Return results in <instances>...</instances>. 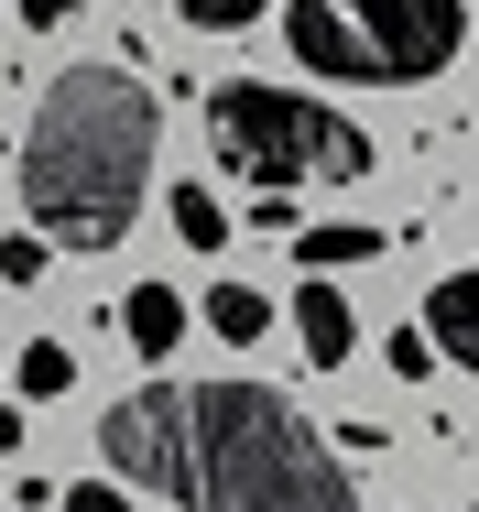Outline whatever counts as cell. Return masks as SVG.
I'll list each match as a JSON object with an SVG mask.
<instances>
[{"instance_id": "9c48e42d", "label": "cell", "mask_w": 479, "mask_h": 512, "mask_svg": "<svg viewBox=\"0 0 479 512\" xmlns=\"http://www.w3.org/2000/svg\"><path fill=\"white\" fill-rule=\"evenodd\" d=\"M186 316H207V327H218L229 349L273 338V295H262V284H218V295H207V306H186Z\"/></svg>"}, {"instance_id": "3957f363", "label": "cell", "mask_w": 479, "mask_h": 512, "mask_svg": "<svg viewBox=\"0 0 479 512\" xmlns=\"http://www.w3.org/2000/svg\"><path fill=\"white\" fill-rule=\"evenodd\" d=\"M207 153L218 175H240L251 197H294V186H360L382 153L349 109L305 99V88H262V77H229L207 88Z\"/></svg>"}, {"instance_id": "ac0fdd59", "label": "cell", "mask_w": 479, "mask_h": 512, "mask_svg": "<svg viewBox=\"0 0 479 512\" xmlns=\"http://www.w3.org/2000/svg\"><path fill=\"white\" fill-rule=\"evenodd\" d=\"M0 11H11V0H0Z\"/></svg>"}, {"instance_id": "5b68a950", "label": "cell", "mask_w": 479, "mask_h": 512, "mask_svg": "<svg viewBox=\"0 0 479 512\" xmlns=\"http://www.w3.org/2000/svg\"><path fill=\"white\" fill-rule=\"evenodd\" d=\"M425 349H436V371H479V273H436V295H425V327H414Z\"/></svg>"}, {"instance_id": "8fae6325", "label": "cell", "mask_w": 479, "mask_h": 512, "mask_svg": "<svg viewBox=\"0 0 479 512\" xmlns=\"http://www.w3.org/2000/svg\"><path fill=\"white\" fill-rule=\"evenodd\" d=\"M11 382H22V404H55V393L77 382V349H66V338H33V349L11 360Z\"/></svg>"}, {"instance_id": "4fadbf2b", "label": "cell", "mask_w": 479, "mask_h": 512, "mask_svg": "<svg viewBox=\"0 0 479 512\" xmlns=\"http://www.w3.org/2000/svg\"><path fill=\"white\" fill-rule=\"evenodd\" d=\"M0 284H44V240H33V229L0 240Z\"/></svg>"}, {"instance_id": "8992f818", "label": "cell", "mask_w": 479, "mask_h": 512, "mask_svg": "<svg viewBox=\"0 0 479 512\" xmlns=\"http://www.w3.org/2000/svg\"><path fill=\"white\" fill-rule=\"evenodd\" d=\"M294 338H305V360H316V371H338V360L360 349V316H349V295L305 273V295H294Z\"/></svg>"}, {"instance_id": "30bf717a", "label": "cell", "mask_w": 479, "mask_h": 512, "mask_svg": "<svg viewBox=\"0 0 479 512\" xmlns=\"http://www.w3.org/2000/svg\"><path fill=\"white\" fill-rule=\"evenodd\" d=\"M175 240H186V251H218V240H229V229H240V218H229V207H218V186H175Z\"/></svg>"}, {"instance_id": "5bb4252c", "label": "cell", "mask_w": 479, "mask_h": 512, "mask_svg": "<svg viewBox=\"0 0 479 512\" xmlns=\"http://www.w3.org/2000/svg\"><path fill=\"white\" fill-rule=\"evenodd\" d=\"M55 512H142V502L109 491V480H77V491H55Z\"/></svg>"}, {"instance_id": "9a60e30c", "label": "cell", "mask_w": 479, "mask_h": 512, "mask_svg": "<svg viewBox=\"0 0 479 512\" xmlns=\"http://www.w3.org/2000/svg\"><path fill=\"white\" fill-rule=\"evenodd\" d=\"M425 371H436V349H425L414 327H392V382H425Z\"/></svg>"}, {"instance_id": "7a4b0ae2", "label": "cell", "mask_w": 479, "mask_h": 512, "mask_svg": "<svg viewBox=\"0 0 479 512\" xmlns=\"http://www.w3.org/2000/svg\"><path fill=\"white\" fill-rule=\"evenodd\" d=\"M164 99L131 66H66L22 131V218L44 251H120L153 197Z\"/></svg>"}, {"instance_id": "52a82bcc", "label": "cell", "mask_w": 479, "mask_h": 512, "mask_svg": "<svg viewBox=\"0 0 479 512\" xmlns=\"http://www.w3.org/2000/svg\"><path fill=\"white\" fill-rule=\"evenodd\" d=\"M109 327H120L142 360H175V338H186V295H175V284H131V295L109 306Z\"/></svg>"}, {"instance_id": "277c9868", "label": "cell", "mask_w": 479, "mask_h": 512, "mask_svg": "<svg viewBox=\"0 0 479 512\" xmlns=\"http://www.w3.org/2000/svg\"><path fill=\"white\" fill-rule=\"evenodd\" d=\"M305 77L338 88H425L469 44V0H273Z\"/></svg>"}, {"instance_id": "6da1fadb", "label": "cell", "mask_w": 479, "mask_h": 512, "mask_svg": "<svg viewBox=\"0 0 479 512\" xmlns=\"http://www.w3.org/2000/svg\"><path fill=\"white\" fill-rule=\"evenodd\" d=\"M109 491L175 512H360L349 458L273 382H142L98 414Z\"/></svg>"}, {"instance_id": "2e32d148", "label": "cell", "mask_w": 479, "mask_h": 512, "mask_svg": "<svg viewBox=\"0 0 479 512\" xmlns=\"http://www.w3.org/2000/svg\"><path fill=\"white\" fill-rule=\"evenodd\" d=\"M11 11H22V22H33V33H55V22H77V11H88V0H11Z\"/></svg>"}, {"instance_id": "e0dca14e", "label": "cell", "mask_w": 479, "mask_h": 512, "mask_svg": "<svg viewBox=\"0 0 479 512\" xmlns=\"http://www.w3.org/2000/svg\"><path fill=\"white\" fill-rule=\"evenodd\" d=\"M0 458H22V404H0Z\"/></svg>"}, {"instance_id": "ba28073f", "label": "cell", "mask_w": 479, "mask_h": 512, "mask_svg": "<svg viewBox=\"0 0 479 512\" xmlns=\"http://www.w3.org/2000/svg\"><path fill=\"white\" fill-rule=\"evenodd\" d=\"M392 229H371V218H316V229H294V262L327 284V273H349V262H382Z\"/></svg>"}, {"instance_id": "7c38bea8", "label": "cell", "mask_w": 479, "mask_h": 512, "mask_svg": "<svg viewBox=\"0 0 479 512\" xmlns=\"http://www.w3.org/2000/svg\"><path fill=\"white\" fill-rule=\"evenodd\" d=\"M175 11H186L196 33H251V22L273 11V0H175Z\"/></svg>"}]
</instances>
